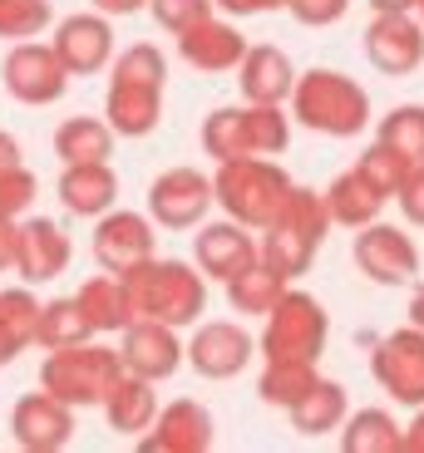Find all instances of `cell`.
<instances>
[{
    "label": "cell",
    "mask_w": 424,
    "mask_h": 453,
    "mask_svg": "<svg viewBox=\"0 0 424 453\" xmlns=\"http://www.w3.org/2000/svg\"><path fill=\"white\" fill-rule=\"evenodd\" d=\"M15 251H20V217L0 212V272H15Z\"/></svg>",
    "instance_id": "cell-44"
},
{
    "label": "cell",
    "mask_w": 424,
    "mask_h": 453,
    "mask_svg": "<svg viewBox=\"0 0 424 453\" xmlns=\"http://www.w3.org/2000/svg\"><path fill=\"white\" fill-rule=\"evenodd\" d=\"M400 424L390 409H356L341 424V449L345 453H400Z\"/></svg>",
    "instance_id": "cell-31"
},
{
    "label": "cell",
    "mask_w": 424,
    "mask_h": 453,
    "mask_svg": "<svg viewBox=\"0 0 424 453\" xmlns=\"http://www.w3.org/2000/svg\"><path fill=\"white\" fill-rule=\"evenodd\" d=\"M326 340H331V316L311 291L287 286V296L266 311V330L257 340L262 360H311L321 365Z\"/></svg>",
    "instance_id": "cell-6"
},
{
    "label": "cell",
    "mask_w": 424,
    "mask_h": 453,
    "mask_svg": "<svg viewBox=\"0 0 424 453\" xmlns=\"http://www.w3.org/2000/svg\"><path fill=\"white\" fill-rule=\"evenodd\" d=\"M55 193L65 212L104 217L109 207H119V173H114V163H65Z\"/></svg>",
    "instance_id": "cell-23"
},
{
    "label": "cell",
    "mask_w": 424,
    "mask_h": 453,
    "mask_svg": "<svg viewBox=\"0 0 424 453\" xmlns=\"http://www.w3.org/2000/svg\"><path fill=\"white\" fill-rule=\"evenodd\" d=\"M203 153L212 163L252 158V148H247V124H242V104L237 109H212L203 119Z\"/></svg>",
    "instance_id": "cell-33"
},
{
    "label": "cell",
    "mask_w": 424,
    "mask_h": 453,
    "mask_svg": "<svg viewBox=\"0 0 424 453\" xmlns=\"http://www.w3.org/2000/svg\"><path fill=\"white\" fill-rule=\"evenodd\" d=\"M35 197H40V182H35V173L25 168V163L0 168V212L5 217H30Z\"/></svg>",
    "instance_id": "cell-39"
},
{
    "label": "cell",
    "mask_w": 424,
    "mask_h": 453,
    "mask_svg": "<svg viewBox=\"0 0 424 453\" xmlns=\"http://www.w3.org/2000/svg\"><path fill=\"white\" fill-rule=\"evenodd\" d=\"M149 212H128V207H109L104 217H94V261L99 272H119L158 257V232H153Z\"/></svg>",
    "instance_id": "cell-10"
},
{
    "label": "cell",
    "mask_w": 424,
    "mask_h": 453,
    "mask_svg": "<svg viewBox=\"0 0 424 453\" xmlns=\"http://www.w3.org/2000/svg\"><path fill=\"white\" fill-rule=\"evenodd\" d=\"M55 25V5L50 0H0V40H35Z\"/></svg>",
    "instance_id": "cell-35"
},
{
    "label": "cell",
    "mask_w": 424,
    "mask_h": 453,
    "mask_svg": "<svg viewBox=\"0 0 424 453\" xmlns=\"http://www.w3.org/2000/svg\"><path fill=\"white\" fill-rule=\"evenodd\" d=\"M94 11L109 15V20H119V15H138V11H149V0H94Z\"/></svg>",
    "instance_id": "cell-46"
},
{
    "label": "cell",
    "mask_w": 424,
    "mask_h": 453,
    "mask_svg": "<svg viewBox=\"0 0 424 453\" xmlns=\"http://www.w3.org/2000/svg\"><path fill=\"white\" fill-rule=\"evenodd\" d=\"M356 168L366 173V178L375 182V188H380L385 197H395V193L405 188V178H410V168H414V163L405 158V153H395L390 143H380V138H375V143H370L366 153L356 158Z\"/></svg>",
    "instance_id": "cell-36"
},
{
    "label": "cell",
    "mask_w": 424,
    "mask_h": 453,
    "mask_svg": "<svg viewBox=\"0 0 424 453\" xmlns=\"http://www.w3.org/2000/svg\"><path fill=\"white\" fill-rule=\"evenodd\" d=\"M109 80H134V84H168V55L149 40L128 45L124 55L114 59V74Z\"/></svg>",
    "instance_id": "cell-38"
},
{
    "label": "cell",
    "mask_w": 424,
    "mask_h": 453,
    "mask_svg": "<svg viewBox=\"0 0 424 453\" xmlns=\"http://www.w3.org/2000/svg\"><path fill=\"white\" fill-rule=\"evenodd\" d=\"M257 355V340L232 320H203L188 340V365L203 380H237Z\"/></svg>",
    "instance_id": "cell-18"
},
{
    "label": "cell",
    "mask_w": 424,
    "mask_h": 453,
    "mask_svg": "<svg viewBox=\"0 0 424 453\" xmlns=\"http://www.w3.org/2000/svg\"><path fill=\"white\" fill-rule=\"evenodd\" d=\"M316 380H321V370L311 360H266L262 380H257V399L272 409H291Z\"/></svg>",
    "instance_id": "cell-32"
},
{
    "label": "cell",
    "mask_w": 424,
    "mask_h": 453,
    "mask_svg": "<svg viewBox=\"0 0 424 453\" xmlns=\"http://www.w3.org/2000/svg\"><path fill=\"white\" fill-rule=\"evenodd\" d=\"M149 11L168 35H178V30H188V25H197L203 15H212L218 5H212V0H149Z\"/></svg>",
    "instance_id": "cell-40"
},
{
    "label": "cell",
    "mask_w": 424,
    "mask_h": 453,
    "mask_svg": "<svg viewBox=\"0 0 424 453\" xmlns=\"http://www.w3.org/2000/svg\"><path fill=\"white\" fill-rule=\"evenodd\" d=\"M212 207H218L212 178L197 168H168L149 182V217L163 232H193L207 222Z\"/></svg>",
    "instance_id": "cell-8"
},
{
    "label": "cell",
    "mask_w": 424,
    "mask_h": 453,
    "mask_svg": "<svg viewBox=\"0 0 424 453\" xmlns=\"http://www.w3.org/2000/svg\"><path fill=\"white\" fill-rule=\"evenodd\" d=\"M222 15H232V20H247V15H272V11H287L291 0H212Z\"/></svg>",
    "instance_id": "cell-43"
},
{
    "label": "cell",
    "mask_w": 424,
    "mask_h": 453,
    "mask_svg": "<svg viewBox=\"0 0 424 453\" xmlns=\"http://www.w3.org/2000/svg\"><path fill=\"white\" fill-rule=\"evenodd\" d=\"M326 232H331V207H326V193L316 188H297L281 207L272 226H262V261H272L281 276L297 281L301 272H311V261L321 251Z\"/></svg>",
    "instance_id": "cell-5"
},
{
    "label": "cell",
    "mask_w": 424,
    "mask_h": 453,
    "mask_svg": "<svg viewBox=\"0 0 424 453\" xmlns=\"http://www.w3.org/2000/svg\"><path fill=\"white\" fill-rule=\"evenodd\" d=\"M20 350H25V345H20V340H15V335H11V330H5V326H0V370H5V365H15V360H20Z\"/></svg>",
    "instance_id": "cell-47"
},
{
    "label": "cell",
    "mask_w": 424,
    "mask_h": 453,
    "mask_svg": "<svg viewBox=\"0 0 424 453\" xmlns=\"http://www.w3.org/2000/svg\"><path fill=\"white\" fill-rule=\"evenodd\" d=\"M119 380H124V355L114 345H99V340L59 345L40 365V385L74 409H104V399Z\"/></svg>",
    "instance_id": "cell-4"
},
{
    "label": "cell",
    "mask_w": 424,
    "mask_h": 453,
    "mask_svg": "<svg viewBox=\"0 0 424 453\" xmlns=\"http://www.w3.org/2000/svg\"><path fill=\"white\" fill-rule=\"evenodd\" d=\"M262 257V242L252 237V226L232 222V217H222V222H203L193 237V261L203 266L207 281H222L227 286L237 272H247L252 261Z\"/></svg>",
    "instance_id": "cell-17"
},
{
    "label": "cell",
    "mask_w": 424,
    "mask_h": 453,
    "mask_svg": "<svg viewBox=\"0 0 424 453\" xmlns=\"http://www.w3.org/2000/svg\"><path fill=\"white\" fill-rule=\"evenodd\" d=\"M380 143H390L410 163H424V104H395L375 128Z\"/></svg>",
    "instance_id": "cell-34"
},
{
    "label": "cell",
    "mask_w": 424,
    "mask_h": 453,
    "mask_svg": "<svg viewBox=\"0 0 424 453\" xmlns=\"http://www.w3.org/2000/svg\"><path fill=\"white\" fill-rule=\"evenodd\" d=\"M69 74L65 59L55 55V45H40V40H15L5 65H0V84L15 104L25 109H45V104H59L69 89Z\"/></svg>",
    "instance_id": "cell-7"
},
{
    "label": "cell",
    "mask_w": 424,
    "mask_h": 453,
    "mask_svg": "<svg viewBox=\"0 0 424 453\" xmlns=\"http://www.w3.org/2000/svg\"><path fill=\"white\" fill-rule=\"evenodd\" d=\"M370 374L375 385L405 409L424 404V330L420 326H400L370 350Z\"/></svg>",
    "instance_id": "cell-9"
},
{
    "label": "cell",
    "mask_w": 424,
    "mask_h": 453,
    "mask_svg": "<svg viewBox=\"0 0 424 453\" xmlns=\"http://www.w3.org/2000/svg\"><path fill=\"white\" fill-rule=\"evenodd\" d=\"M212 449V414L197 399H173L158 409L149 434H138V453H207Z\"/></svg>",
    "instance_id": "cell-19"
},
{
    "label": "cell",
    "mask_w": 424,
    "mask_h": 453,
    "mask_svg": "<svg viewBox=\"0 0 424 453\" xmlns=\"http://www.w3.org/2000/svg\"><path fill=\"white\" fill-rule=\"evenodd\" d=\"M287 286H291V276H281L272 261L257 257L247 272H237L227 281V301H232V311H242V316H262L266 320V311L287 296Z\"/></svg>",
    "instance_id": "cell-29"
},
{
    "label": "cell",
    "mask_w": 424,
    "mask_h": 453,
    "mask_svg": "<svg viewBox=\"0 0 424 453\" xmlns=\"http://www.w3.org/2000/svg\"><path fill=\"white\" fill-rule=\"evenodd\" d=\"M410 326L424 330V281L414 286V296H410Z\"/></svg>",
    "instance_id": "cell-50"
},
{
    "label": "cell",
    "mask_w": 424,
    "mask_h": 453,
    "mask_svg": "<svg viewBox=\"0 0 424 453\" xmlns=\"http://www.w3.org/2000/svg\"><path fill=\"white\" fill-rule=\"evenodd\" d=\"M173 45H178V59L193 65L197 74H227V69L242 65L247 55V35L232 25V15H203L197 25L173 35Z\"/></svg>",
    "instance_id": "cell-15"
},
{
    "label": "cell",
    "mask_w": 424,
    "mask_h": 453,
    "mask_svg": "<svg viewBox=\"0 0 424 453\" xmlns=\"http://www.w3.org/2000/svg\"><path fill=\"white\" fill-rule=\"evenodd\" d=\"M40 306H45V301H35V291H30V286H11V291H0V326L11 330V335L20 340L25 350L35 345Z\"/></svg>",
    "instance_id": "cell-37"
},
{
    "label": "cell",
    "mask_w": 424,
    "mask_h": 453,
    "mask_svg": "<svg viewBox=\"0 0 424 453\" xmlns=\"http://www.w3.org/2000/svg\"><path fill=\"white\" fill-rule=\"evenodd\" d=\"M104 119L119 138H149L163 124V84H134V80H109L104 94Z\"/></svg>",
    "instance_id": "cell-22"
},
{
    "label": "cell",
    "mask_w": 424,
    "mask_h": 453,
    "mask_svg": "<svg viewBox=\"0 0 424 453\" xmlns=\"http://www.w3.org/2000/svg\"><path fill=\"white\" fill-rule=\"evenodd\" d=\"M50 45H55V55L65 59L69 74L84 80V74L109 69V59H114V25H109V15H99V11L65 15V20L55 25V35H50Z\"/></svg>",
    "instance_id": "cell-16"
},
{
    "label": "cell",
    "mask_w": 424,
    "mask_h": 453,
    "mask_svg": "<svg viewBox=\"0 0 424 453\" xmlns=\"http://www.w3.org/2000/svg\"><path fill=\"white\" fill-rule=\"evenodd\" d=\"M158 389H153V380H143V374H128L119 380L114 389H109V399H104V419H109V429L124 434V439H138V434H149L153 419H158Z\"/></svg>",
    "instance_id": "cell-25"
},
{
    "label": "cell",
    "mask_w": 424,
    "mask_h": 453,
    "mask_svg": "<svg viewBox=\"0 0 424 453\" xmlns=\"http://www.w3.org/2000/svg\"><path fill=\"white\" fill-rule=\"evenodd\" d=\"M11 439L25 453H59L74 439V404H65L59 395H50L45 385L15 399L11 409Z\"/></svg>",
    "instance_id": "cell-12"
},
{
    "label": "cell",
    "mask_w": 424,
    "mask_h": 453,
    "mask_svg": "<svg viewBox=\"0 0 424 453\" xmlns=\"http://www.w3.org/2000/svg\"><path fill=\"white\" fill-rule=\"evenodd\" d=\"M74 296H80V306H84V316H89L94 335H124V330L138 320L134 296H128V281L119 272L89 276V281H84Z\"/></svg>",
    "instance_id": "cell-24"
},
{
    "label": "cell",
    "mask_w": 424,
    "mask_h": 453,
    "mask_svg": "<svg viewBox=\"0 0 424 453\" xmlns=\"http://www.w3.org/2000/svg\"><path fill=\"white\" fill-rule=\"evenodd\" d=\"M291 119L321 138H356L370 128V94L341 69H306L291 89Z\"/></svg>",
    "instance_id": "cell-2"
},
{
    "label": "cell",
    "mask_w": 424,
    "mask_h": 453,
    "mask_svg": "<svg viewBox=\"0 0 424 453\" xmlns=\"http://www.w3.org/2000/svg\"><path fill=\"white\" fill-rule=\"evenodd\" d=\"M287 414H291V429H297L301 439H321V434L341 429L345 414H351V404H345V385H335V380L321 374V380H316V385H311Z\"/></svg>",
    "instance_id": "cell-27"
},
{
    "label": "cell",
    "mask_w": 424,
    "mask_h": 453,
    "mask_svg": "<svg viewBox=\"0 0 424 453\" xmlns=\"http://www.w3.org/2000/svg\"><path fill=\"white\" fill-rule=\"evenodd\" d=\"M356 266L366 272V281L375 286H410L420 276V247L410 232L390 222H366L356 226Z\"/></svg>",
    "instance_id": "cell-11"
},
{
    "label": "cell",
    "mask_w": 424,
    "mask_h": 453,
    "mask_svg": "<svg viewBox=\"0 0 424 453\" xmlns=\"http://www.w3.org/2000/svg\"><path fill=\"white\" fill-rule=\"evenodd\" d=\"M287 11L297 15L301 25H311V30H326V25L345 20V11H351V0H291Z\"/></svg>",
    "instance_id": "cell-41"
},
{
    "label": "cell",
    "mask_w": 424,
    "mask_h": 453,
    "mask_svg": "<svg viewBox=\"0 0 424 453\" xmlns=\"http://www.w3.org/2000/svg\"><path fill=\"white\" fill-rule=\"evenodd\" d=\"M370 11H375V15H385V11H420V0H370Z\"/></svg>",
    "instance_id": "cell-49"
},
{
    "label": "cell",
    "mask_w": 424,
    "mask_h": 453,
    "mask_svg": "<svg viewBox=\"0 0 424 453\" xmlns=\"http://www.w3.org/2000/svg\"><path fill=\"white\" fill-rule=\"evenodd\" d=\"M114 128L109 119H89V113H74L55 128V158L59 163H109L114 158Z\"/></svg>",
    "instance_id": "cell-28"
},
{
    "label": "cell",
    "mask_w": 424,
    "mask_h": 453,
    "mask_svg": "<svg viewBox=\"0 0 424 453\" xmlns=\"http://www.w3.org/2000/svg\"><path fill=\"white\" fill-rule=\"evenodd\" d=\"M366 59L390 74V80H405L424 65V20L410 11H385L366 25Z\"/></svg>",
    "instance_id": "cell-13"
},
{
    "label": "cell",
    "mask_w": 424,
    "mask_h": 453,
    "mask_svg": "<svg viewBox=\"0 0 424 453\" xmlns=\"http://www.w3.org/2000/svg\"><path fill=\"white\" fill-rule=\"evenodd\" d=\"M11 163H20V138L0 128V168H11Z\"/></svg>",
    "instance_id": "cell-48"
},
{
    "label": "cell",
    "mask_w": 424,
    "mask_h": 453,
    "mask_svg": "<svg viewBox=\"0 0 424 453\" xmlns=\"http://www.w3.org/2000/svg\"><path fill=\"white\" fill-rule=\"evenodd\" d=\"M69 257H74V247H69L65 226H59L55 217H20L15 276H20L25 286H45V281H55V276H65Z\"/></svg>",
    "instance_id": "cell-20"
},
{
    "label": "cell",
    "mask_w": 424,
    "mask_h": 453,
    "mask_svg": "<svg viewBox=\"0 0 424 453\" xmlns=\"http://www.w3.org/2000/svg\"><path fill=\"white\" fill-rule=\"evenodd\" d=\"M237 89L247 104H287L297 89V65L276 45H247L237 65Z\"/></svg>",
    "instance_id": "cell-21"
},
{
    "label": "cell",
    "mask_w": 424,
    "mask_h": 453,
    "mask_svg": "<svg viewBox=\"0 0 424 453\" xmlns=\"http://www.w3.org/2000/svg\"><path fill=\"white\" fill-rule=\"evenodd\" d=\"M212 193H218V207L232 222L262 232L281 217L287 197L297 193V182L276 158H227L212 173Z\"/></svg>",
    "instance_id": "cell-3"
},
{
    "label": "cell",
    "mask_w": 424,
    "mask_h": 453,
    "mask_svg": "<svg viewBox=\"0 0 424 453\" xmlns=\"http://www.w3.org/2000/svg\"><path fill=\"white\" fill-rule=\"evenodd\" d=\"M134 311L163 326H193L207 311V276L197 261H178V257H149L124 272Z\"/></svg>",
    "instance_id": "cell-1"
},
{
    "label": "cell",
    "mask_w": 424,
    "mask_h": 453,
    "mask_svg": "<svg viewBox=\"0 0 424 453\" xmlns=\"http://www.w3.org/2000/svg\"><path fill=\"white\" fill-rule=\"evenodd\" d=\"M400 453H424V404L414 409V419L405 424V434H400Z\"/></svg>",
    "instance_id": "cell-45"
},
{
    "label": "cell",
    "mask_w": 424,
    "mask_h": 453,
    "mask_svg": "<svg viewBox=\"0 0 424 453\" xmlns=\"http://www.w3.org/2000/svg\"><path fill=\"white\" fill-rule=\"evenodd\" d=\"M385 203L390 197L380 193L375 182L366 178L360 168H345L341 178H331V188H326V207H331V222L335 226H366V222H380V212H385Z\"/></svg>",
    "instance_id": "cell-26"
},
{
    "label": "cell",
    "mask_w": 424,
    "mask_h": 453,
    "mask_svg": "<svg viewBox=\"0 0 424 453\" xmlns=\"http://www.w3.org/2000/svg\"><path fill=\"white\" fill-rule=\"evenodd\" d=\"M395 203H400V212L410 226H424V163L410 168V178H405V188L395 193Z\"/></svg>",
    "instance_id": "cell-42"
},
{
    "label": "cell",
    "mask_w": 424,
    "mask_h": 453,
    "mask_svg": "<svg viewBox=\"0 0 424 453\" xmlns=\"http://www.w3.org/2000/svg\"><path fill=\"white\" fill-rule=\"evenodd\" d=\"M119 355H124L128 374H143V380L163 385V380H173V374L183 370L188 345L178 340V326H163V320L138 316L134 326L124 330V340H119Z\"/></svg>",
    "instance_id": "cell-14"
},
{
    "label": "cell",
    "mask_w": 424,
    "mask_h": 453,
    "mask_svg": "<svg viewBox=\"0 0 424 453\" xmlns=\"http://www.w3.org/2000/svg\"><path fill=\"white\" fill-rule=\"evenodd\" d=\"M414 15H420V20H424V0H420V11H414Z\"/></svg>",
    "instance_id": "cell-51"
},
{
    "label": "cell",
    "mask_w": 424,
    "mask_h": 453,
    "mask_svg": "<svg viewBox=\"0 0 424 453\" xmlns=\"http://www.w3.org/2000/svg\"><path fill=\"white\" fill-rule=\"evenodd\" d=\"M80 340H94V326L84 316L80 296H55L40 306V326H35V345L40 350H59V345H80Z\"/></svg>",
    "instance_id": "cell-30"
}]
</instances>
